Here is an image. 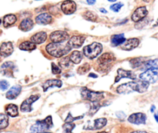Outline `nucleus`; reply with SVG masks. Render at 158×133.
<instances>
[{"label": "nucleus", "instance_id": "423d86ee", "mask_svg": "<svg viewBox=\"0 0 158 133\" xmlns=\"http://www.w3.org/2000/svg\"><path fill=\"white\" fill-rule=\"evenodd\" d=\"M140 79L150 83H154L158 80V69H147L144 72L140 75Z\"/></svg>", "mask_w": 158, "mask_h": 133}, {"label": "nucleus", "instance_id": "6e6552de", "mask_svg": "<svg viewBox=\"0 0 158 133\" xmlns=\"http://www.w3.org/2000/svg\"><path fill=\"white\" fill-rule=\"evenodd\" d=\"M40 95H32L29 98L26 99L21 105V107H20V109L23 112H31L32 110V105L34 102H35L36 100H38L40 99Z\"/></svg>", "mask_w": 158, "mask_h": 133}, {"label": "nucleus", "instance_id": "49530a36", "mask_svg": "<svg viewBox=\"0 0 158 133\" xmlns=\"http://www.w3.org/2000/svg\"><path fill=\"white\" fill-rule=\"evenodd\" d=\"M154 109H155V107H154V106H152V107H151V112H154Z\"/></svg>", "mask_w": 158, "mask_h": 133}, {"label": "nucleus", "instance_id": "37998d69", "mask_svg": "<svg viewBox=\"0 0 158 133\" xmlns=\"http://www.w3.org/2000/svg\"><path fill=\"white\" fill-rule=\"evenodd\" d=\"M131 133H148V132H144V131H135V132H133Z\"/></svg>", "mask_w": 158, "mask_h": 133}, {"label": "nucleus", "instance_id": "0eeeda50", "mask_svg": "<svg viewBox=\"0 0 158 133\" xmlns=\"http://www.w3.org/2000/svg\"><path fill=\"white\" fill-rule=\"evenodd\" d=\"M69 34L65 31H55L49 35V38L52 42L62 43L69 39Z\"/></svg>", "mask_w": 158, "mask_h": 133}, {"label": "nucleus", "instance_id": "a18cd8bd", "mask_svg": "<svg viewBox=\"0 0 158 133\" xmlns=\"http://www.w3.org/2000/svg\"><path fill=\"white\" fill-rule=\"evenodd\" d=\"M154 118H155L156 121H157V123H158V113L157 114H155V115H154Z\"/></svg>", "mask_w": 158, "mask_h": 133}, {"label": "nucleus", "instance_id": "f03ea898", "mask_svg": "<svg viewBox=\"0 0 158 133\" xmlns=\"http://www.w3.org/2000/svg\"><path fill=\"white\" fill-rule=\"evenodd\" d=\"M46 50L49 55L56 57V58H60L69 52L71 49L67 45L65 46V45L60 44V43L52 42L46 46Z\"/></svg>", "mask_w": 158, "mask_h": 133}, {"label": "nucleus", "instance_id": "a878e982", "mask_svg": "<svg viewBox=\"0 0 158 133\" xmlns=\"http://www.w3.org/2000/svg\"><path fill=\"white\" fill-rule=\"evenodd\" d=\"M6 112L9 116L15 117L18 115V107L14 104H9L6 106Z\"/></svg>", "mask_w": 158, "mask_h": 133}, {"label": "nucleus", "instance_id": "473e14b6", "mask_svg": "<svg viewBox=\"0 0 158 133\" xmlns=\"http://www.w3.org/2000/svg\"><path fill=\"white\" fill-rule=\"evenodd\" d=\"M143 60H142L141 58H133V59L131 60L130 63H131V66L133 68H137L139 67V66H142L143 64Z\"/></svg>", "mask_w": 158, "mask_h": 133}, {"label": "nucleus", "instance_id": "aec40b11", "mask_svg": "<svg viewBox=\"0 0 158 133\" xmlns=\"http://www.w3.org/2000/svg\"><path fill=\"white\" fill-rule=\"evenodd\" d=\"M62 81L59 79H49L43 85V89L44 92H46L49 88L58 87L60 88L62 86Z\"/></svg>", "mask_w": 158, "mask_h": 133}, {"label": "nucleus", "instance_id": "39448f33", "mask_svg": "<svg viewBox=\"0 0 158 133\" xmlns=\"http://www.w3.org/2000/svg\"><path fill=\"white\" fill-rule=\"evenodd\" d=\"M81 95L83 99L88 100L92 103H97L104 98V93L102 92H94L88 89L86 87L81 89Z\"/></svg>", "mask_w": 158, "mask_h": 133}, {"label": "nucleus", "instance_id": "de8ad7c7", "mask_svg": "<svg viewBox=\"0 0 158 133\" xmlns=\"http://www.w3.org/2000/svg\"><path fill=\"white\" fill-rule=\"evenodd\" d=\"M143 2H149L150 0H143Z\"/></svg>", "mask_w": 158, "mask_h": 133}, {"label": "nucleus", "instance_id": "603ef678", "mask_svg": "<svg viewBox=\"0 0 158 133\" xmlns=\"http://www.w3.org/2000/svg\"><path fill=\"white\" fill-rule=\"evenodd\" d=\"M0 24H1V19H0Z\"/></svg>", "mask_w": 158, "mask_h": 133}, {"label": "nucleus", "instance_id": "393cba45", "mask_svg": "<svg viewBox=\"0 0 158 133\" xmlns=\"http://www.w3.org/2000/svg\"><path fill=\"white\" fill-rule=\"evenodd\" d=\"M16 20L17 18L15 15H12V14L6 15L4 17V19H3V26L6 28L9 27V26L13 25L16 22Z\"/></svg>", "mask_w": 158, "mask_h": 133}, {"label": "nucleus", "instance_id": "3c124183", "mask_svg": "<svg viewBox=\"0 0 158 133\" xmlns=\"http://www.w3.org/2000/svg\"><path fill=\"white\" fill-rule=\"evenodd\" d=\"M42 133H51V132H42Z\"/></svg>", "mask_w": 158, "mask_h": 133}, {"label": "nucleus", "instance_id": "4be33fe9", "mask_svg": "<svg viewBox=\"0 0 158 133\" xmlns=\"http://www.w3.org/2000/svg\"><path fill=\"white\" fill-rule=\"evenodd\" d=\"M33 24L34 23L33 22H32V20L31 19V18H25V19H23V21L21 22L19 28L20 30L23 31V32H28V31L31 30V29H32Z\"/></svg>", "mask_w": 158, "mask_h": 133}, {"label": "nucleus", "instance_id": "1a4fd4ad", "mask_svg": "<svg viewBox=\"0 0 158 133\" xmlns=\"http://www.w3.org/2000/svg\"><path fill=\"white\" fill-rule=\"evenodd\" d=\"M86 37L84 35H75L72 38H69V42H67V46L70 49H77L83 46V42L85 41Z\"/></svg>", "mask_w": 158, "mask_h": 133}, {"label": "nucleus", "instance_id": "58836bf2", "mask_svg": "<svg viewBox=\"0 0 158 133\" xmlns=\"http://www.w3.org/2000/svg\"><path fill=\"white\" fill-rule=\"evenodd\" d=\"M83 115H81V116L80 117H76V118H73L72 115H71L70 113H69V115H68L67 118L66 119V120H65V122L66 123H73V122L74 121V120H77V119H82L83 118Z\"/></svg>", "mask_w": 158, "mask_h": 133}, {"label": "nucleus", "instance_id": "9b49d317", "mask_svg": "<svg viewBox=\"0 0 158 133\" xmlns=\"http://www.w3.org/2000/svg\"><path fill=\"white\" fill-rule=\"evenodd\" d=\"M61 9L66 15H71L77 9V5L72 0H66L62 3Z\"/></svg>", "mask_w": 158, "mask_h": 133}, {"label": "nucleus", "instance_id": "7ed1b4c3", "mask_svg": "<svg viewBox=\"0 0 158 133\" xmlns=\"http://www.w3.org/2000/svg\"><path fill=\"white\" fill-rule=\"evenodd\" d=\"M53 126L52 124V117L49 116L46 117L45 119L42 121H37L33 126L31 127L30 133H42L44 132L45 131L51 129Z\"/></svg>", "mask_w": 158, "mask_h": 133}, {"label": "nucleus", "instance_id": "6ab92c4d", "mask_svg": "<svg viewBox=\"0 0 158 133\" xmlns=\"http://www.w3.org/2000/svg\"><path fill=\"white\" fill-rule=\"evenodd\" d=\"M47 38V34L45 32H40L31 37V41L35 44H42Z\"/></svg>", "mask_w": 158, "mask_h": 133}, {"label": "nucleus", "instance_id": "a19ab883", "mask_svg": "<svg viewBox=\"0 0 158 133\" xmlns=\"http://www.w3.org/2000/svg\"><path fill=\"white\" fill-rule=\"evenodd\" d=\"M86 2H87V3L89 5H94L95 4L96 0H86Z\"/></svg>", "mask_w": 158, "mask_h": 133}, {"label": "nucleus", "instance_id": "20e7f679", "mask_svg": "<svg viewBox=\"0 0 158 133\" xmlns=\"http://www.w3.org/2000/svg\"><path fill=\"white\" fill-rule=\"evenodd\" d=\"M103 50V46L99 42H93L83 48V53L85 56L93 59L100 55Z\"/></svg>", "mask_w": 158, "mask_h": 133}, {"label": "nucleus", "instance_id": "f704fd0d", "mask_svg": "<svg viewBox=\"0 0 158 133\" xmlns=\"http://www.w3.org/2000/svg\"><path fill=\"white\" fill-rule=\"evenodd\" d=\"M89 69H90V66H89V63H85L79 68L78 73L80 75H83V74H86V72H89Z\"/></svg>", "mask_w": 158, "mask_h": 133}, {"label": "nucleus", "instance_id": "bb28decb", "mask_svg": "<svg viewBox=\"0 0 158 133\" xmlns=\"http://www.w3.org/2000/svg\"><path fill=\"white\" fill-rule=\"evenodd\" d=\"M106 123H107V120H106V119H105V118L97 119H96L95 121H94V126L91 128H89V129H100L106 126Z\"/></svg>", "mask_w": 158, "mask_h": 133}, {"label": "nucleus", "instance_id": "4c0bfd02", "mask_svg": "<svg viewBox=\"0 0 158 133\" xmlns=\"http://www.w3.org/2000/svg\"><path fill=\"white\" fill-rule=\"evenodd\" d=\"M51 66H52V73L60 74V72H61V69H60V68L59 67V66H57L56 64H54L53 62L51 64Z\"/></svg>", "mask_w": 158, "mask_h": 133}, {"label": "nucleus", "instance_id": "dca6fc26", "mask_svg": "<svg viewBox=\"0 0 158 133\" xmlns=\"http://www.w3.org/2000/svg\"><path fill=\"white\" fill-rule=\"evenodd\" d=\"M139 43H140V41H139L138 38H130L122 44L121 49L126 51H131L137 48L139 46Z\"/></svg>", "mask_w": 158, "mask_h": 133}, {"label": "nucleus", "instance_id": "5701e85b", "mask_svg": "<svg viewBox=\"0 0 158 133\" xmlns=\"http://www.w3.org/2000/svg\"><path fill=\"white\" fill-rule=\"evenodd\" d=\"M126 41L124 35L123 34H119V35H114L111 37V44L114 46H120L123 44Z\"/></svg>", "mask_w": 158, "mask_h": 133}, {"label": "nucleus", "instance_id": "f8f14e48", "mask_svg": "<svg viewBox=\"0 0 158 133\" xmlns=\"http://www.w3.org/2000/svg\"><path fill=\"white\" fill-rule=\"evenodd\" d=\"M146 115L143 113H141V112L132 114V115H130L129 118H128V122L136 125L145 124V123H146Z\"/></svg>", "mask_w": 158, "mask_h": 133}, {"label": "nucleus", "instance_id": "ea45409f", "mask_svg": "<svg viewBox=\"0 0 158 133\" xmlns=\"http://www.w3.org/2000/svg\"><path fill=\"white\" fill-rule=\"evenodd\" d=\"M100 107V105H93L92 107H91L90 109V111H89V114H90V115H94V114H95L96 112L99 110Z\"/></svg>", "mask_w": 158, "mask_h": 133}, {"label": "nucleus", "instance_id": "2eb2a0df", "mask_svg": "<svg viewBox=\"0 0 158 133\" xmlns=\"http://www.w3.org/2000/svg\"><path fill=\"white\" fill-rule=\"evenodd\" d=\"M128 78L131 79H136V75L131 71L124 70L122 69H118L117 70V75L115 79V83H118L121 79Z\"/></svg>", "mask_w": 158, "mask_h": 133}, {"label": "nucleus", "instance_id": "79ce46f5", "mask_svg": "<svg viewBox=\"0 0 158 133\" xmlns=\"http://www.w3.org/2000/svg\"><path fill=\"white\" fill-rule=\"evenodd\" d=\"M89 77H93V78H97V75H95V74H94V73H90V74H89Z\"/></svg>", "mask_w": 158, "mask_h": 133}, {"label": "nucleus", "instance_id": "8fccbe9b", "mask_svg": "<svg viewBox=\"0 0 158 133\" xmlns=\"http://www.w3.org/2000/svg\"><path fill=\"white\" fill-rule=\"evenodd\" d=\"M97 133H106V132H97Z\"/></svg>", "mask_w": 158, "mask_h": 133}, {"label": "nucleus", "instance_id": "c85d7f7f", "mask_svg": "<svg viewBox=\"0 0 158 133\" xmlns=\"http://www.w3.org/2000/svg\"><path fill=\"white\" fill-rule=\"evenodd\" d=\"M143 69H158V58L154 60H149L148 62H143Z\"/></svg>", "mask_w": 158, "mask_h": 133}, {"label": "nucleus", "instance_id": "c03bdc74", "mask_svg": "<svg viewBox=\"0 0 158 133\" xmlns=\"http://www.w3.org/2000/svg\"><path fill=\"white\" fill-rule=\"evenodd\" d=\"M100 12H104V13H106V12H106V9H100Z\"/></svg>", "mask_w": 158, "mask_h": 133}, {"label": "nucleus", "instance_id": "7c9ffc66", "mask_svg": "<svg viewBox=\"0 0 158 133\" xmlns=\"http://www.w3.org/2000/svg\"><path fill=\"white\" fill-rule=\"evenodd\" d=\"M71 62H72L69 59V57H65V58H62V59L60 60L59 64H60V66H61L62 68H63V69H68V68L71 66Z\"/></svg>", "mask_w": 158, "mask_h": 133}, {"label": "nucleus", "instance_id": "2f4dec72", "mask_svg": "<svg viewBox=\"0 0 158 133\" xmlns=\"http://www.w3.org/2000/svg\"><path fill=\"white\" fill-rule=\"evenodd\" d=\"M83 17H84L86 20L91 22H96L97 18V15H96L94 12H90V11H87V12H85L84 15H83Z\"/></svg>", "mask_w": 158, "mask_h": 133}, {"label": "nucleus", "instance_id": "f257e3e1", "mask_svg": "<svg viewBox=\"0 0 158 133\" xmlns=\"http://www.w3.org/2000/svg\"><path fill=\"white\" fill-rule=\"evenodd\" d=\"M149 83L142 80H136L134 82L120 85L117 89L119 94H128L132 92H138L142 93L148 90Z\"/></svg>", "mask_w": 158, "mask_h": 133}, {"label": "nucleus", "instance_id": "e433bc0d", "mask_svg": "<svg viewBox=\"0 0 158 133\" xmlns=\"http://www.w3.org/2000/svg\"><path fill=\"white\" fill-rule=\"evenodd\" d=\"M9 84L6 80H0V89L2 91L6 90L9 88Z\"/></svg>", "mask_w": 158, "mask_h": 133}, {"label": "nucleus", "instance_id": "72a5a7b5", "mask_svg": "<svg viewBox=\"0 0 158 133\" xmlns=\"http://www.w3.org/2000/svg\"><path fill=\"white\" fill-rule=\"evenodd\" d=\"M75 127V124L72 123H66L63 126V133H73L72 130Z\"/></svg>", "mask_w": 158, "mask_h": 133}, {"label": "nucleus", "instance_id": "09e8293b", "mask_svg": "<svg viewBox=\"0 0 158 133\" xmlns=\"http://www.w3.org/2000/svg\"><path fill=\"white\" fill-rule=\"evenodd\" d=\"M108 1H110V2H115L116 0H108Z\"/></svg>", "mask_w": 158, "mask_h": 133}, {"label": "nucleus", "instance_id": "4468645a", "mask_svg": "<svg viewBox=\"0 0 158 133\" xmlns=\"http://www.w3.org/2000/svg\"><path fill=\"white\" fill-rule=\"evenodd\" d=\"M115 60V57L112 53H104L98 58V64L100 67H106L110 63Z\"/></svg>", "mask_w": 158, "mask_h": 133}, {"label": "nucleus", "instance_id": "c9c22d12", "mask_svg": "<svg viewBox=\"0 0 158 133\" xmlns=\"http://www.w3.org/2000/svg\"><path fill=\"white\" fill-rule=\"evenodd\" d=\"M123 6V3L118 2V3H116V4L112 5V6H110V9H111V10H113L114 12H119V11H120V9H121V7Z\"/></svg>", "mask_w": 158, "mask_h": 133}, {"label": "nucleus", "instance_id": "a211bd4d", "mask_svg": "<svg viewBox=\"0 0 158 133\" xmlns=\"http://www.w3.org/2000/svg\"><path fill=\"white\" fill-rule=\"evenodd\" d=\"M22 90V87L19 85L14 86L9 89L6 93V98L8 99H15L17 96L20 94Z\"/></svg>", "mask_w": 158, "mask_h": 133}, {"label": "nucleus", "instance_id": "ddd939ff", "mask_svg": "<svg viewBox=\"0 0 158 133\" xmlns=\"http://www.w3.org/2000/svg\"><path fill=\"white\" fill-rule=\"evenodd\" d=\"M13 52V46L11 42H6L2 43L0 46V55L2 57H8Z\"/></svg>", "mask_w": 158, "mask_h": 133}, {"label": "nucleus", "instance_id": "9d476101", "mask_svg": "<svg viewBox=\"0 0 158 133\" xmlns=\"http://www.w3.org/2000/svg\"><path fill=\"white\" fill-rule=\"evenodd\" d=\"M148 14V11L145 6H142V7H139L134 11L133 13L132 16H131V19L135 22H140L143 18H144Z\"/></svg>", "mask_w": 158, "mask_h": 133}, {"label": "nucleus", "instance_id": "b1692460", "mask_svg": "<svg viewBox=\"0 0 158 133\" xmlns=\"http://www.w3.org/2000/svg\"><path fill=\"white\" fill-rule=\"evenodd\" d=\"M19 49H21V50L32 51L36 49V45H35V43L32 42L25 41L19 45Z\"/></svg>", "mask_w": 158, "mask_h": 133}, {"label": "nucleus", "instance_id": "cd10ccee", "mask_svg": "<svg viewBox=\"0 0 158 133\" xmlns=\"http://www.w3.org/2000/svg\"><path fill=\"white\" fill-rule=\"evenodd\" d=\"M82 58H83V55H82L81 52H79V51H74L71 54L70 56H69V59L74 64H79V63H80Z\"/></svg>", "mask_w": 158, "mask_h": 133}, {"label": "nucleus", "instance_id": "f3484780", "mask_svg": "<svg viewBox=\"0 0 158 133\" xmlns=\"http://www.w3.org/2000/svg\"><path fill=\"white\" fill-rule=\"evenodd\" d=\"M52 17L48 13H42L35 18V22L40 25H47L52 22Z\"/></svg>", "mask_w": 158, "mask_h": 133}, {"label": "nucleus", "instance_id": "c756f323", "mask_svg": "<svg viewBox=\"0 0 158 133\" xmlns=\"http://www.w3.org/2000/svg\"><path fill=\"white\" fill-rule=\"evenodd\" d=\"M9 125V118L5 114H0V130L6 129Z\"/></svg>", "mask_w": 158, "mask_h": 133}, {"label": "nucleus", "instance_id": "412c9836", "mask_svg": "<svg viewBox=\"0 0 158 133\" xmlns=\"http://www.w3.org/2000/svg\"><path fill=\"white\" fill-rule=\"evenodd\" d=\"M14 68H15V65H14L13 62H5L2 66L1 72H2L3 75H7V76H11Z\"/></svg>", "mask_w": 158, "mask_h": 133}]
</instances>
